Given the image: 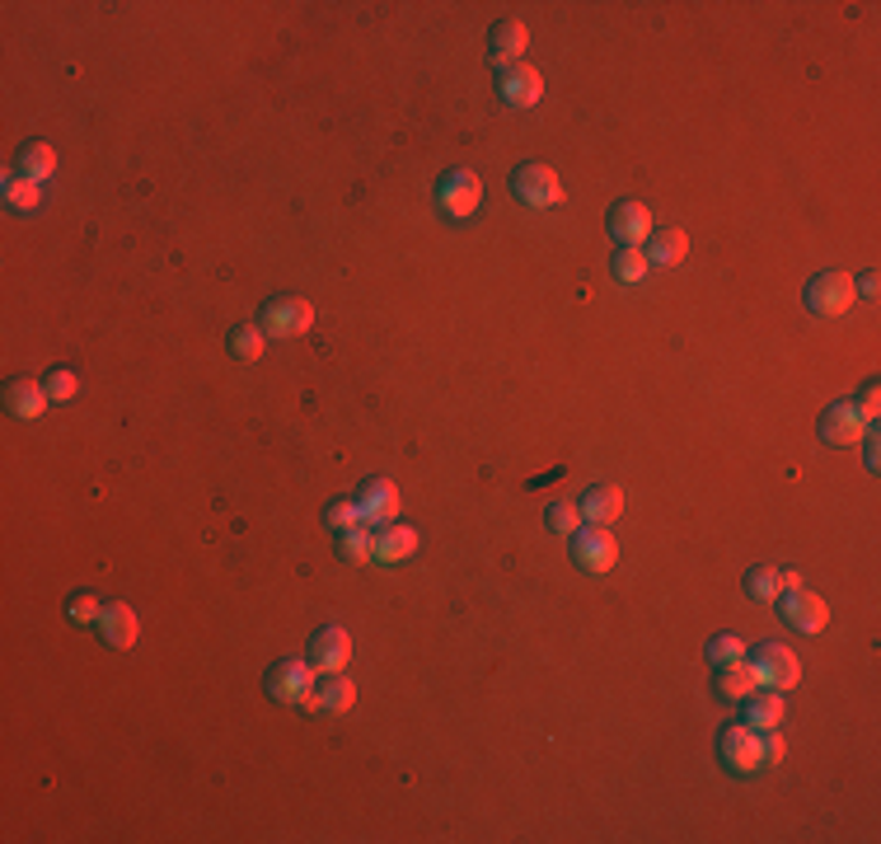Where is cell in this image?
<instances>
[{"instance_id": "obj_1", "label": "cell", "mask_w": 881, "mask_h": 844, "mask_svg": "<svg viewBox=\"0 0 881 844\" xmlns=\"http://www.w3.org/2000/svg\"><path fill=\"white\" fill-rule=\"evenodd\" d=\"M483 202V183L474 169H450V174H440L436 183V207L440 216H450V221H464V216H474Z\"/></svg>"}, {"instance_id": "obj_2", "label": "cell", "mask_w": 881, "mask_h": 844, "mask_svg": "<svg viewBox=\"0 0 881 844\" xmlns=\"http://www.w3.org/2000/svg\"><path fill=\"white\" fill-rule=\"evenodd\" d=\"M314 676H319V671L310 666V656H305V662H295V656H281V662L267 666L263 685H267V695H273L277 703H305L310 690H314Z\"/></svg>"}, {"instance_id": "obj_3", "label": "cell", "mask_w": 881, "mask_h": 844, "mask_svg": "<svg viewBox=\"0 0 881 844\" xmlns=\"http://www.w3.org/2000/svg\"><path fill=\"white\" fill-rule=\"evenodd\" d=\"M511 193L526 202V207H558L563 202V179L540 160H526L521 169H511Z\"/></svg>"}, {"instance_id": "obj_4", "label": "cell", "mask_w": 881, "mask_h": 844, "mask_svg": "<svg viewBox=\"0 0 881 844\" xmlns=\"http://www.w3.org/2000/svg\"><path fill=\"white\" fill-rule=\"evenodd\" d=\"M572 563L581 572H610L619 563V540L605 526H581L572 535Z\"/></svg>"}, {"instance_id": "obj_5", "label": "cell", "mask_w": 881, "mask_h": 844, "mask_svg": "<svg viewBox=\"0 0 881 844\" xmlns=\"http://www.w3.org/2000/svg\"><path fill=\"white\" fill-rule=\"evenodd\" d=\"M717 756H722V764H727L732 774H755L764 764V756H760V732H755L750 723H732V727H722V737H717Z\"/></svg>"}, {"instance_id": "obj_6", "label": "cell", "mask_w": 881, "mask_h": 844, "mask_svg": "<svg viewBox=\"0 0 881 844\" xmlns=\"http://www.w3.org/2000/svg\"><path fill=\"white\" fill-rule=\"evenodd\" d=\"M746 662L755 666V676H760V685H769V690H793L797 676H801L797 656H793L788 648H783V643H774V638L755 648V652L746 656Z\"/></svg>"}, {"instance_id": "obj_7", "label": "cell", "mask_w": 881, "mask_h": 844, "mask_svg": "<svg viewBox=\"0 0 881 844\" xmlns=\"http://www.w3.org/2000/svg\"><path fill=\"white\" fill-rule=\"evenodd\" d=\"M848 305H854V277L848 273H816L807 281V310L811 315L835 319V315H844Z\"/></svg>"}, {"instance_id": "obj_8", "label": "cell", "mask_w": 881, "mask_h": 844, "mask_svg": "<svg viewBox=\"0 0 881 844\" xmlns=\"http://www.w3.org/2000/svg\"><path fill=\"white\" fill-rule=\"evenodd\" d=\"M314 324V305L305 296H277V301L263 305V334L267 338H295Z\"/></svg>"}, {"instance_id": "obj_9", "label": "cell", "mask_w": 881, "mask_h": 844, "mask_svg": "<svg viewBox=\"0 0 881 844\" xmlns=\"http://www.w3.org/2000/svg\"><path fill=\"white\" fill-rule=\"evenodd\" d=\"M868 427H877V422L862 418L854 409V399H840V403H830V409L821 413V442L825 446H858L862 436H868Z\"/></svg>"}, {"instance_id": "obj_10", "label": "cell", "mask_w": 881, "mask_h": 844, "mask_svg": "<svg viewBox=\"0 0 881 844\" xmlns=\"http://www.w3.org/2000/svg\"><path fill=\"white\" fill-rule=\"evenodd\" d=\"M605 226L619 240V249H642V240L652 234V212L642 207V202H633V197H619L615 207H610Z\"/></svg>"}, {"instance_id": "obj_11", "label": "cell", "mask_w": 881, "mask_h": 844, "mask_svg": "<svg viewBox=\"0 0 881 844\" xmlns=\"http://www.w3.org/2000/svg\"><path fill=\"white\" fill-rule=\"evenodd\" d=\"M497 94L507 108H534L544 94V75L526 67V61H516V67H497Z\"/></svg>"}, {"instance_id": "obj_12", "label": "cell", "mask_w": 881, "mask_h": 844, "mask_svg": "<svg viewBox=\"0 0 881 844\" xmlns=\"http://www.w3.org/2000/svg\"><path fill=\"white\" fill-rule=\"evenodd\" d=\"M779 610H783V619L793 624V629H801V634H821L825 624H830V605L816 596V591H783L779 596Z\"/></svg>"}, {"instance_id": "obj_13", "label": "cell", "mask_w": 881, "mask_h": 844, "mask_svg": "<svg viewBox=\"0 0 881 844\" xmlns=\"http://www.w3.org/2000/svg\"><path fill=\"white\" fill-rule=\"evenodd\" d=\"M352 656V638L348 629H338V624H328V629H319L310 638V666L319 671V676H334V671L348 666Z\"/></svg>"}, {"instance_id": "obj_14", "label": "cell", "mask_w": 881, "mask_h": 844, "mask_svg": "<svg viewBox=\"0 0 881 844\" xmlns=\"http://www.w3.org/2000/svg\"><path fill=\"white\" fill-rule=\"evenodd\" d=\"M99 634H104V643L108 648H118V652H128L132 643H136V634H141V619H136V610L128 605V601H108L104 610H99Z\"/></svg>"}, {"instance_id": "obj_15", "label": "cell", "mask_w": 881, "mask_h": 844, "mask_svg": "<svg viewBox=\"0 0 881 844\" xmlns=\"http://www.w3.org/2000/svg\"><path fill=\"white\" fill-rule=\"evenodd\" d=\"M357 507H361V521H395L399 516V489H395V479H366V489H361V497H357Z\"/></svg>"}, {"instance_id": "obj_16", "label": "cell", "mask_w": 881, "mask_h": 844, "mask_svg": "<svg viewBox=\"0 0 881 844\" xmlns=\"http://www.w3.org/2000/svg\"><path fill=\"white\" fill-rule=\"evenodd\" d=\"M577 507H581V521L610 526V521H619V511H624V489H615V483H591Z\"/></svg>"}, {"instance_id": "obj_17", "label": "cell", "mask_w": 881, "mask_h": 844, "mask_svg": "<svg viewBox=\"0 0 881 844\" xmlns=\"http://www.w3.org/2000/svg\"><path fill=\"white\" fill-rule=\"evenodd\" d=\"M357 703V685L348 680V676H324V680H314V690H310V699H305V709H319V713H348Z\"/></svg>"}, {"instance_id": "obj_18", "label": "cell", "mask_w": 881, "mask_h": 844, "mask_svg": "<svg viewBox=\"0 0 881 844\" xmlns=\"http://www.w3.org/2000/svg\"><path fill=\"white\" fill-rule=\"evenodd\" d=\"M526 24L521 20H497L493 24V34H487V57L497 61V67H516L521 61V52H526Z\"/></svg>"}, {"instance_id": "obj_19", "label": "cell", "mask_w": 881, "mask_h": 844, "mask_svg": "<svg viewBox=\"0 0 881 844\" xmlns=\"http://www.w3.org/2000/svg\"><path fill=\"white\" fill-rule=\"evenodd\" d=\"M755 690H764V685H760V676H755V666L746 662V656H736V662H722V666H717V695H722V699L746 703Z\"/></svg>"}, {"instance_id": "obj_20", "label": "cell", "mask_w": 881, "mask_h": 844, "mask_svg": "<svg viewBox=\"0 0 881 844\" xmlns=\"http://www.w3.org/2000/svg\"><path fill=\"white\" fill-rule=\"evenodd\" d=\"M5 409H10V418L34 422V418L47 409V389H43V381H28V375L10 381V385H5Z\"/></svg>"}, {"instance_id": "obj_21", "label": "cell", "mask_w": 881, "mask_h": 844, "mask_svg": "<svg viewBox=\"0 0 881 844\" xmlns=\"http://www.w3.org/2000/svg\"><path fill=\"white\" fill-rule=\"evenodd\" d=\"M14 169H20L24 179L43 183V179H52V169H57V150L47 146V141H24L20 155H14Z\"/></svg>"}, {"instance_id": "obj_22", "label": "cell", "mask_w": 881, "mask_h": 844, "mask_svg": "<svg viewBox=\"0 0 881 844\" xmlns=\"http://www.w3.org/2000/svg\"><path fill=\"white\" fill-rule=\"evenodd\" d=\"M689 254V234L685 230H661V234H648V263L656 268H675V263H685Z\"/></svg>"}, {"instance_id": "obj_23", "label": "cell", "mask_w": 881, "mask_h": 844, "mask_svg": "<svg viewBox=\"0 0 881 844\" xmlns=\"http://www.w3.org/2000/svg\"><path fill=\"white\" fill-rule=\"evenodd\" d=\"M783 690H755L750 699H746V723L755 727V732H764V727H779L783 723Z\"/></svg>"}, {"instance_id": "obj_24", "label": "cell", "mask_w": 881, "mask_h": 844, "mask_svg": "<svg viewBox=\"0 0 881 844\" xmlns=\"http://www.w3.org/2000/svg\"><path fill=\"white\" fill-rule=\"evenodd\" d=\"M338 558L342 563H371L375 558V530H371V521H357L348 530H338Z\"/></svg>"}, {"instance_id": "obj_25", "label": "cell", "mask_w": 881, "mask_h": 844, "mask_svg": "<svg viewBox=\"0 0 881 844\" xmlns=\"http://www.w3.org/2000/svg\"><path fill=\"white\" fill-rule=\"evenodd\" d=\"M413 550H418V530L413 526H389V530L375 535V558H381V563H399Z\"/></svg>"}, {"instance_id": "obj_26", "label": "cell", "mask_w": 881, "mask_h": 844, "mask_svg": "<svg viewBox=\"0 0 881 844\" xmlns=\"http://www.w3.org/2000/svg\"><path fill=\"white\" fill-rule=\"evenodd\" d=\"M226 348L240 357V362H258L263 357V348H267V334H263V324H234L230 334H226Z\"/></svg>"}, {"instance_id": "obj_27", "label": "cell", "mask_w": 881, "mask_h": 844, "mask_svg": "<svg viewBox=\"0 0 881 844\" xmlns=\"http://www.w3.org/2000/svg\"><path fill=\"white\" fill-rule=\"evenodd\" d=\"M746 596H750V601H779V596H783L779 568H769V563L750 568V572H746Z\"/></svg>"}, {"instance_id": "obj_28", "label": "cell", "mask_w": 881, "mask_h": 844, "mask_svg": "<svg viewBox=\"0 0 881 844\" xmlns=\"http://www.w3.org/2000/svg\"><path fill=\"white\" fill-rule=\"evenodd\" d=\"M5 197H10L14 212H38V202H43L38 183L24 179V174H5Z\"/></svg>"}, {"instance_id": "obj_29", "label": "cell", "mask_w": 881, "mask_h": 844, "mask_svg": "<svg viewBox=\"0 0 881 844\" xmlns=\"http://www.w3.org/2000/svg\"><path fill=\"white\" fill-rule=\"evenodd\" d=\"M648 268H652V263H648V254H642V249H619L615 263H610V273H615L619 281H628V287L648 277Z\"/></svg>"}, {"instance_id": "obj_30", "label": "cell", "mask_w": 881, "mask_h": 844, "mask_svg": "<svg viewBox=\"0 0 881 844\" xmlns=\"http://www.w3.org/2000/svg\"><path fill=\"white\" fill-rule=\"evenodd\" d=\"M544 521H548V530H558V535H577L581 530V507L577 503H554L544 511Z\"/></svg>"}, {"instance_id": "obj_31", "label": "cell", "mask_w": 881, "mask_h": 844, "mask_svg": "<svg viewBox=\"0 0 881 844\" xmlns=\"http://www.w3.org/2000/svg\"><path fill=\"white\" fill-rule=\"evenodd\" d=\"M43 389H47V399H61V403H67V399L75 395V389H81V381H75V371L57 366V371H52V375H47V381H43Z\"/></svg>"}, {"instance_id": "obj_32", "label": "cell", "mask_w": 881, "mask_h": 844, "mask_svg": "<svg viewBox=\"0 0 881 844\" xmlns=\"http://www.w3.org/2000/svg\"><path fill=\"white\" fill-rule=\"evenodd\" d=\"M99 610H104V601L94 596V591H75V596L67 601V615H71L75 624H89V619H99Z\"/></svg>"}, {"instance_id": "obj_33", "label": "cell", "mask_w": 881, "mask_h": 844, "mask_svg": "<svg viewBox=\"0 0 881 844\" xmlns=\"http://www.w3.org/2000/svg\"><path fill=\"white\" fill-rule=\"evenodd\" d=\"M361 521V507L357 503H328L324 507V526L328 530H348V526H357Z\"/></svg>"}, {"instance_id": "obj_34", "label": "cell", "mask_w": 881, "mask_h": 844, "mask_svg": "<svg viewBox=\"0 0 881 844\" xmlns=\"http://www.w3.org/2000/svg\"><path fill=\"white\" fill-rule=\"evenodd\" d=\"M741 638H736V634H717L713 638V643H708V656H713V662L722 666V662H736V656H741Z\"/></svg>"}, {"instance_id": "obj_35", "label": "cell", "mask_w": 881, "mask_h": 844, "mask_svg": "<svg viewBox=\"0 0 881 844\" xmlns=\"http://www.w3.org/2000/svg\"><path fill=\"white\" fill-rule=\"evenodd\" d=\"M760 756H764V764H779L783 756H788V741L779 737V727H764L760 732Z\"/></svg>"}, {"instance_id": "obj_36", "label": "cell", "mask_w": 881, "mask_h": 844, "mask_svg": "<svg viewBox=\"0 0 881 844\" xmlns=\"http://www.w3.org/2000/svg\"><path fill=\"white\" fill-rule=\"evenodd\" d=\"M854 409H858L862 418H868V422H877V409H881V395H877V381H868V385H862V395H858V403H854Z\"/></svg>"}, {"instance_id": "obj_37", "label": "cell", "mask_w": 881, "mask_h": 844, "mask_svg": "<svg viewBox=\"0 0 881 844\" xmlns=\"http://www.w3.org/2000/svg\"><path fill=\"white\" fill-rule=\"evenodd\" d=\"M779 582H783V591H797L801 587V572L797 568H779Z\"/></svg>"}, {"instance_id": "obj_38", "label": "cell", "mask_w": 881, "mask_h": 844, "mask_svg": "<svg viewBox=\"0 0 881 844\" xmlns=\"http://www.w3.org/2000/svg\"><path fill=\"white\" fill-rule=\"evenodd\" d=\"M858 296H862V301H877V277H872V273L858 281Z\"/></svg>"}]
</instances>
